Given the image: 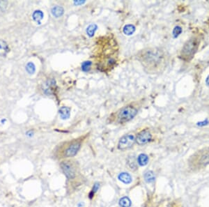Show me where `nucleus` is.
Returning a JSON list of instances; mask_svg holds the SVG:
<instances>
[{"instance_id": "f257e3e1", "label": "nucleus", "mask_w": 209, "mask_h": 207, "mask_svg": "<svg viewBox=\"0 0 209 207\" xmlns=\"http://www.w3.org/2000/svg\"><path fill=\"white\" fill-rule=\"evenodd\" d=\"M137 59L148 74H161L168 66L170 56L168 52L159 47H146L136 54Z\"/></svg>"}, {"instance_id": "f03ea898", "label": "nucleus", "mask_w": 209, "mask_h": 207, "mask_svg": "<svg viewBox=\"0 0 209 207\" xmlns=\"http://www.w3.org/2000/svg\"><path fill=\"white\" fill-rule=\"evenodd\" d=\"M100 42L98 51L97 52V68L102 72L107 73L114 68L117 63L119 47L116 41L110 36L103 37Z\"/></svg>"}, {"instance_id": "7ed1b4c3", "label": "nucleus", "mask_w": 209, "mask_h": 207, "mask_svg": "<svg viewBox=\"0 0 209 207\" xmlns=\"http://www.w3.org/2000/svg\"><path fill=\"white\" fill-rule=\"evenodd\" d=\"M141 104L139 101L132 102L111 113L107 117L108 124H125L133 120L138 114Z\"/></svg>"}, {"instance_id": "20e7f679", "label": "nucleus", "mask_w": 209, "mask_h": 207, "mask_svg": "<svg viewBox=\"0 0 209 207\" xmlns=\"http://www.w3.org/2000/svg\"><path fill=\"white\" fill-rule=\"evenodd\" d=\"M88 134L79 138L65 141L57 145L54 151V156L57 159H63L72 158L77 154L82 147L85 139Z\"/></svg>"}, {"instance_id": "39448f33", "label": "nucleus", "mask_w": 209, "mask_h": 207, "mask_svg": "<svg viewBox=\"0 0 209 207\" xmlns=\"http://www.w3.org/2000/svg\"><path fill=\"white\" fill-rule=\"evenodd\" d=\"M199 44L200 39L197 36H192L183 45L180 53V57L184 61H190L199 48Z\"/></svg>"}, {"instance_id": "423d86ee", "label": "nucleus", "mask_w": 209, "mask_h": 207, "mask_svg": "<svg viewBox=\"0 0 209 207\" xmlns=\"http://www.w3.org/2000/svg\"><path fill=\"white\" fill-rule=\"evenodd\" d=\"M189 165L192 168H202L209 165V147L198 151L189 159Z\"/></svg>"}, {"instance_id": "0eeeda50", "label": "nucleus", "mask_w": 209, "mask_h": 207, "mask_svg": "<svg viewBox=\"0 0 209 207\" xmlns=\"http://www.w3.org/2000/svg\"><path fill=\"white\" fill-rule=\"evenodd\" d=\"M61 170L68 179H73L77 175V164L72 160H65L61 162Z\"/></svg>"}, {"instance_id": "6e6552de", "label": "nucleus", "mask_w": 209, "mask_h": 207, "mask_svg": "<svg viewBox=\"0 0 209 207\" xmlns=\"http://www.w3.org/2000/svg\"><path fill=\"white\" fill-rule=\"evenodd\" d=\"M135 142V137L133 134H126L120 139L118 143V149L121 151H125L133 146Z\"/></svg>"}, {"instance_id": "1a4fd4ad", "label": "nucleus", "mask_w": 209, "mask_h": 207, "mask_svg": "<svg viewBox=\"0 0 209 207\" xmlns=\"http://www.w3.org/2000/svg\"><path fill=\"white\" fill-rule=\"evenodd\" d=\"M152 135L149 130H143L139 132L135 138V142L139 145H144L151 140Z\"/></svg>"}, {"instance_id": "9d476101", "label": "nucleus", "mask_w": 209, "mask_h": 207, "mask_svg": "<svg viewBox=\"0 0 209 207\" xmlns=\"http://www.w3.org/2000/svg\"><path fill=\"white\" fill-rule=\"evenodd\" d=\"M118 178L120 181H122L123 183H124L125 184H129L132 182V181H133L132 177H131L128 173H125V172L121 173V174L119 175Z\"/></svg>"}, {"instance_id": "9b49d317", "label": "nucleus", "mask_w": 209, "mask_h": 207, "mask_svg": "<svg viewBox=\"0 0 209 207\" xmlns=\"http://www.w3.org/2000/svg\"><path fill=\"white\" fill-rule=\"evenodd\" d=\"M127 164L129 168L133 170V171H135L137 169V164L136 163L135 156H129L127 159Z\"/></svg>"}, {"instance_id": "f8f14e48", "label": "nucleus", "mask_w": 209, "mask_h": 207, "mask_svg": "<svg viewBox=\"0 0 209 207\" xmlns=\"http://www.w3.org/2000/svg\"><path fill=\"white\" fill-rule=\"evenodd\" d=\"M148 162H149V157H148L147 155L144 154V153H142V154L138 156L137 163L140 166L146 165L148 164Z\"/></svg>"}, {"instance_id": "ddd939ff", "label": "nucleus", "mask_w": 209, "mask_h": 207, "mask_svg": "<svg viewBox=\"0 0 209 207\" xmlns=\"http://www.w3.org/2000/svg\"><path fill=\"white\" fill-rule=\"evenodd\" d=\"M144 179L147 183H153L155 181V176L154 174V172L152 171H148L144 174Z\"/></svg>"}, {"instance_id": "4468645a", "label": "nucleus", "mask_w": 209, "mask_h": 207, "mask_svg": "<svg viewBox=\"0 0 209 207\" xmlns=\"http://www.w3.org/2000/svg\"><path fill=\"white\" fill-rule=\"evenodd\" d=\"M119 205L121 207H130L131 201L128 197H124L120 199Z\"/></svg>"}, {"instance_id": "2eb2a0df", "label": "nucleus", "mask_w": 209, "mask_h": 207, "mask_svg": "<svg viewBox=\"0 0 209 207\" xmlns=\"http://www.w3.org/2000/svg\"><path fill=\"white\" fill-rule=\"evenodd\" d=\"M135 30V27L132 24H128L125 26L124 28V32L126 35H131L133 34Z\"/></svg>"}, {"instance_id": "dca6fc26", "label": "nucleus", "mask_w": 209, "mask_h": 207, "mask_svg": "<svg viewBox=\"0 0 209 207\" xmlns=\"http://www.w3.org/2000/svg\"><path fill=\"white\" fill-rule=\"evenodd\" d=\"M52 13L56 17H59L63 13V9L60 7H56L52 8Z\"/></svg>"}, {"instance_id": "f3484780", "label": "nucleus", "mask_w": 209, "mask_h": 207, "mask_svg": "<svg viewBox=\"0 0 209 207\" xmlns=\"http://www.w3.org/2000/svg\"><path fill=\"white\" fill-rule=\"evenodd\" d=\"M60 114L63 119H67L70 114V108H62L60 110Z\"/></svg>"}, {"instance_id": "a211bd4d", "label": "nucleus", "mask_w": 209, "mask_h": 207, "mask_svg": "<svg viewBox=\"0 0 209 207\" xmlns=\"http://www.w3.org/2000/svg\"><path fill=\"white\" fill-rule=\"evenodd\" d=\"M97 29V26L96 24H91L89 25L87 28V30H86V32H87L88 35L89 36H92L95 33V31Z\"/></svg>"}, {"instance_id": "6ab92c4d", "label": "nucleus", "mask_w": 209, "mask_h": 207, "mask_svg": "<svg viewBox=\"0 0 209 207\" xmlns=\"http://www.w3.org/2000/svg\"><path fill=\"white\" fill-rule=\"evenodd\" d=\"M99 187H100V184L98 183H96L94 184L93 188H92V191H91V192H90V193H89V198H90V199H91V198L94 197V194L96 193L98 190Z\"/></svg>"}, {"instance_id": "aec40b11", "label": "nucleus", "mask_w": 209, "mask_h": 207, "mask_svg": "<svg viewBox=\"0 0 209 207\" xmlns=\"http://www.w3.org/2000/svg\"><path fill=\"white\" fill-rule=\"evenodd\" d=\"M91 65V61H85L82 65V69L84 71H88L90 69V66Z\"/></svg>"}, {"instance_id": "412c9836", "label": "nucleus", "mask_w": 209, "mask_h": 207, "mask_svg": "<svg viewBox=\"0 0 209 207\" xmlns=\"http://www.w3.org/2000/svg\"><path fill=\"white\" fill-rule=\"evenodd\" d=\"M181 32H182V29H181V27L178 26L176 27L174 31H173V36H174V38H176Z\"/></svg>"}, {"instance_id": "4be33fe9", "label": "nucleus", "mask_w": 209, "mask_h": 207, "mask_svg": "<svg viewBox=\"0 0 209 207\" xmlns=\"http://www.w3.org/2000/svg\"><path fill=\"white\" fill-rule=\"evenodd\" d=\"M206 84H207V85H209V76L207 78H206Z\"/></svg>"}]
</instances>
